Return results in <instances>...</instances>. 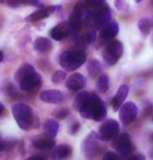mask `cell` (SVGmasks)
Instances as JSON below:
<instances>
[{
    "label": "cell",
    "instance_id": "37",
    "mask_svg": "<svg viewBox=\"0 0 153 160\" xmlns=\"http://www.w3.org/2000/svg\"><path fill=\"white\" fill-rule=\"evenodd\" d=\"M3 149H4V147H3V143L0 142V151H2Z\"/></svg>",
    "mask_w": 153,
    "mask_h": 160
},
{
    "label": "cell",
    "instance_id": "30",
    "mask_svg": "<svg viewBox=\"0 0 153 160\" xmlns=\"http://www.w3.org/2000/svg\"><path fill=\"white\" fill-rule=\"evenodd\" d=\"M21 3L24 5H30L34 8H43V4L40 2V0H21Z\"/></svg>",
    "mask_w": 153,
    "mask_h": 160
},
{
    "label": "cell",
    "instance_id": "24",
    "mask_svg": "<svg viewBox=\"0 0 153 160\" xmlns=\"http://www.w3.org/2000/svg\"><path fill=\"white\" fill-rule=\"evenodd\" d=\"M108 86H110V77L106 74H102L99 76V79L97 81V89L101 94L107 92Z\"/></svg>",
    "mask_w": 153,
    "mask_h": 160
},
{
    "label": "cell",
    "instance_id": "35",
    "mask_svg": "<svg viewBox=\"0 0 153 160\" xmlns=\"http://www.w3.org/2000/svg\"><path fill=\"white\" fill-rule=\"evenodd\" d=\"M3 110H4V106H3V104L1 103V102H0V116L2 114Z\"/></svg>",
    "mask_w": 153,
    "mask_h": 160
},
{
    "label": "cell",
    "instance_id": "16",
    "mask_svg": "<svg viewBox=\"0 0 153 160\" xmlns=\"http://www.w3.org/2000/svg\"><path fill=\"white\" fill-rule=\"evenodd\" d=\"M33 146L40 151H49V150L54 148L55 142H54L53 137L46 134V136H39L34 139L33 142Z\"/></svg>",
    "mask_w": 153,
    "mask_h": 160
},
{
    "label": "cell",
    "instance_id": "22",
    "mask_svg": "<svg viewBox=\"0 0 153 160\" xmlns=\"http://www.w3.org/2000/svg\"><path fill=\"white\" fill-rule=\"evenodd\" d=\"M44 129H45V132L47 135H49L54 138V137L57 135V132H59V125L55 120L50 119L46 121L45 125H44Z\"/></svg>",
    "mask_w": 153,
    "mask_h": 160
},
{
    "label": "cell",
    "instance_id": "7",
    "mask_svg": "<svg viewBox=\"0 0 153 160\" xmlns=\"http://www.w3.org/2000/svg\"><path fill=\"white\" fill-rule=\"evenodd\" d=\"M85 12V6L84 2H79L75 5L73 12L70 15L69 18V25L71 27L72 32L77 33L79 32L84 25V16Z\"/></svg>",
    "mask_w": 153,
    "mask_h": 160
},
{
    "label": "cell",
    "instance_id": "23",
    "mask_svg": "<svg viewBox=\"0 0 153 160\" xmlns=\"http://www.w3.org/2000/svg\"><path fill=\"white\" fill-rule=\"evenodd\" d=\"M89 96H90V92H81L76 96L74 99V102H73V107L75 108L76 110H78L84 106V104L85 103V101L88 100Z\"/></svg>",
    "mask_w": 153,
    "mask_h": 160
},
{
    "label": "cell",
    "instance_id": "40",
    "mask_svg": "<svg viewBox=\"0 0 153 160\" xmlns=\"http://www.w3.org/2000/svg\"><path fill=\"white\" fill-rule=\"evenodd\" d=\"M152 122H153V116H152Z\"/></svg>",
    "mask_w": 153,
    "mask_h": 160
},
{
    "label": "cell",
    "instance_id": "26",
    "mask_svg": "<svg viewBox=\"0 0 153 160\" xmlns=\"http://www.w3.org/2000/svg\"><path fill=\"white\" fill-rule=\"evenodd\" d=\"M82 2L88 9H96L105 4V0H84Z\"/></svg>",
    "mask_w": 153,
    "mask_h": 160
},
{
    "label": "cell",
    "instance_id": "1",
    "mask_svg": "<svg viewBox=\"0 0 153 160\" xmlns=\"http://www.w3.org/2000/svg\"><path fill=\"white\" fill-rule=\"evenodd\" d=\"M15 80L23 92H29L42 84L41 75L38 74L36 69L29 63H23L18 69L15 74Z\"/></svg>",
    "mask_w": 153,
    "mask_h": 160
},
{
    "label": "cell",
    "instance_id": "6",
    "mask_svg": "<svg viewBox=\"0 0 153 160\" xmlns=\"http://www.w3.org/2000/svg\"><path fill=\"white\" fill-rule=\"evenodd\" d=\"M113 148L118 152L121 158H128L132 152V145L129 134L122 133L117 135L113 140Z\"/></svg>",
    "mask_w": 153,
    "mask_h": 160
},
{
    "label": "cell",
    "instance_id": "2",
    "mask_svg": "<svg viewBox=\"0 0 153 160\" xmlns=\"http://www.w3.org/2000/svg\"><path fill=\"white\" fill-rule=\"evenodd\" d=\"M79 113L84 119L100 122L105 119L107 111L104 102L101 100L99 96L96 92H90L88 100L85 101L84 106L79 109Z\"/></svg>",
    "mask_w": 153,
    "mask_h": 160
},
{
    "label": "cell",
    "instance_id": "3",
    "mask_svg": "<svg viewBox=\"0 0 153 160\" xmlns=\"http://www.w3.org/2000/svg\"><path fill=\"white\" fill-rule=\"evenodd\" d=\"M87 60V55L81 49L67 50L59 55V65L65 71L71 72L81 67Z\"/></svg>",
    "mask_w": 153,
    "mask_h": 160
},
{
    "label": "cell",
    "instance_id": "17",
    "mask_svg": "<svg viewBox=\"0 0 153 160\" xmlns=\"http://www.w3.org/2000/svg\"><path fill=\"white\" fill-rule=\"evenodd\" d=\"M119 32V25L116 21L110 22L103 28L100 29V39L104 41H110L115 38Z\"/></svg>",
    "mask_w": 153,
    "mask_h": 160
},
{
    "label": "cell",
    "instance_id": "36",
    "mask_svg": "<svg viewBox=\"0 0 153 160\" xmlns=\"http://www.w3.org/2000/svg\"><path fill=\"white\" fill-rule=\"evenodd\" d=\"M3 58H4V55H3V53L1 52V51H0V62H2Z\"/></svg>",
    "mask_w": 153,
    "mask_h": 160
},
{
    "label": "cell",
    "instance_id": "39",
    "mask_svg": "<svg viewBox=\"0 0 153 160\" xmlns=\"http://www.w3.org/2000/svg\"><path fill=\"white\" fill-rule=\"evenodd\" d=\"M3 3V0H0V4H2Z\"/></svg>",
    "mask_w": 153,
    "mask_h": 160
},
{
    "label": "cell",
    "instance_id": "28",
    "mask_svg": "<svg viewBox=\"0 0 153 160\" xmlns=\"http://www.w3.org/2000/svg\"><path fill=\"white\" fill-rule=\"evenodd\" d=\"M69 114H70V110L68 108H59V109H55L52 112V116L55 119L59 120H65Z\"/></svg>",
    "mask_w": 153,
    "mask_h": 160
},
{
    "label": "cell",
    "instance_id": "25",
    "mask_svg": "<svg viewBox=\"0 0 153 160\" xmlns=\"http://www.w3.org/2000/svg\"><path fill=\"white\" fill-rule=\"evenodd\" d=\"M138 27H139L140 31L142 32V34H144V36H148L149 32H150V30H151L150 19H148V18L140 19V21L138 23Z\"/></svg>",
    "mask_w": 153,
    "mask_h": 160
},
{
    "label": "cell",
    "instance_id": "8",
    "mask_svg": "<svg viewBox=\"0 0 153 160\" xmlns=\"http://www.w3.org/2000/svg\"><path fill=\"white\" fill-rule=\"evenodd\" d=\"M120 132L119 123L116 120H107L102 123L99 128V137L101 140L108 142L110 139H114Z\"/></svg>",
    "mask_w": 153,
    "mask_h": 160
},
{
    "label": "cell",
    "instance_id": "5",
    "mask_svg": "<svg viewBox=\"0 0 153 160\" xmlns=\"http://www.w3.org/2000/svg\"><path fill=\"white\" fill-rule=\"evenodd\" d=\"M123 55V45L120 41L114 40L108 42L103 51V59L108 66L116 65Z\"/></svg>",
    "mask_w": 153,
    "mask_h": 160
},
{
    "label": "cell",
    "instance_id": "27",
    "mask_svg": "<svg viewBox=\"0 0 153 160\" xmlns=\"http://www.w3.org/2000/svg\"><path fill=\"white\" fill-rule=\"evenodd\" d=\"M66 77H67V74L65 71H56L53 73L51 80H52V82L54 84H59V83L65 81Z\"/></svg>",
    "mask_w": 153,
    "mask_h": 160
},
{
    "label": "cell",
    "instance_id": "31",
    "mask_svg": "<svg viewBox=\"0 0 153 160\" xmlns=\"http://www.w3.org/2000/svg\"><path fill=\"white\" fill-rule=\"evenodd\" d=\"M120 158H121V156L114 152H106V154L103 156V159L105 160H118Z\"/></svg>",
    "mask_w": 153,
    "mask_h": 160
},
{
    "label": "cell",
    "instance_id": "29",
    "mask_svg": "<svg viewBox=\"0 0 153 160\" xmlns=\"http://www.w3.org/2000/svg\"><path fill=\"white\" fill-rule=\"evenodd\" d=\"M115 6H116L117 9L123 11V12L128 9V3H127L125 0H115Z\"/></svg>",
    "mask_w": 153,
    "mask_h": 160
},
{
    "label": "cell",
    "instance_id": "10",
    "mask_svg": "<svg viewBox=\"0 0 153 160\" xmlns=\"http://www.w3.org/2000/svg\"><path fill=\"white\" fill-rule=\"evenodd\" d=\"M138 116V106L133 102H126L120 108L119 118L124 126H128L136 119Z\"/></svg>",
    "mask_w": 153,
    "mask_h": 160
},
{
    "label": "cell",
    "instance_id": "19",
    "mask_svg": "<svg viewBox=\"0 0 153 160\" xmlns=\"http://www.w3.org/2000/svg\"><path fill=\"white\" fill-rule=\"evenodd\" d=\"M71 153H72L71 147L68 145H62V146H59V147H56V148H54L51 157L54 159L68 158L71 156Z\"/></svg>",
    "mask_w": 153,
    "mask_h": 160
},
{
    "label": "cell",
    "instance_id": "38",
    "mask_svg": "<svg viewBox=\"0 0 153 160\" xmlns=\"http://www.w3.org/2000/svg\"><path fill=\"white\" fill-rule=\"evenodd\" d=\"M142 1H143V0H135L136 3H140V2H142Z\"/></svg>",
    "mask_w": 153,
    "mask_h": 160
},
{
    "label": "cell",
    "instance_id": "32",
    "mask_svg": "<svg viewBox=\"0 0 153 160\" xmlns=\"http://www.w3.org/2000/svg\"><path fill=\"white\" fill-rule=\"evenodd\" d=\"M79 129H80V124H79L78 122H75V123L71 126V128H70V133H71V134H76V133L78 132Z\"/></svg>",
    "mask_w": 153,
    "mask_h": 160
},
{
    "label": "cell",
    "instance_id": "4",
    "mask_svg": "<svg viewBox=\"0 0 153 160\" xmlns=\"http://www.w3.org/2000/svg\"><path fill=\"white\" fill-rule=\"evenodd\" d=\"M12 113L18 126L23 130H29L33 124V112L31 107L24 103L13 105Z\"/></svg>",
    "mask_w": 153,
    "mask_h": 160
},
{
    "label": "cell",
    "instance_id": "21",
    "mask_svg": "<svg viewBox=\"0 0 153 160\" xmlns=\"http://www.w3.org/2000/svg\"><path fill=\"white\" fill-rule=\"evenodd\" d=\"M95 39H96V33H95V31H91V32L79 36L77 39H76V44H77L79 47L84 48L93 43Z\"/></svg>",
    "mask_w": 153,
    "mask_h": 160
},
{
    "label": "cell",
    "instance_id": "11",
    "mask_svg": "<svg viewBox=\"0 0 153 160\" xmlns=\"http://www.w3.org/2000/svg\"><path fill=\"white\" fill-rule=\"evenodd\" d=\"M62 6L60 5H49L46 6V8H41L38 11L33 12L31 15L27 16L26 20L27 22H34V21H39V20H43L47 17H49L50 15H52L54 12H56L57 9H60Z\"/></svg>",
    "mask_w": 153,
    "mask_h": 160
},
{
    "label": "cell",
    "instance_id": "12",
    "mask_svg": "<svg viewBox=\"0 0 153 160\" xmlns=\"http://www.w3.org/2000/svg\"><path fill=\"white\" fill-rule=\"evenodd\" d=\"M85 83H87V80H85L84 75L80 74V73H74L67 79L65 85L69 91L77 92L84 88Z\"/></svg>",
    "mask_w": 153,
    "mask_h": 160
},
{
    "label": "cell",
    "instance_id": "18",
    "mask_svg": "<svg viewBox=\"0 0 153 160\" xmlns=\"http://www.w3.org/2000/svg\"><path fill=\"white\" fill-rule=\"evenodd\" d=\"M34 50L40 53H48L52 49V43L47 38H38L33 43Z\"/></svg>",
    "mask_w": 153,
    "mask_h": 160
},
{
    "label": "cell",
    "instance_id": "20",
    "mask_svg": "<svg viewBox=\"0 0 153 160\" xmlns=\"http://www.w3.org/2000/svg\"><path fill=\"white\" fill-rule=\"evenodd\" d=\"M102 71L101 63L97 59H91L88 63V73L92 78H97Z\"/></svg>",
    "mask_w": 153,
    "mask_h": 160
},
{
    "label": "cell",
    "instance_id": "13",
    "mask_svg": "<svg viewBox=\"0 0 153 160\" xmlns=\"http://www.w3.org/2000/svg\"><path fill=\"white\" fill-rule=\"evenodd\" d=\"M41 100L49 104H59L64 101L63 92L59 89H46L40 94Z\"/></svg>",
    "mask_w": 153,
    "mask_h": 160
},
{
    "label": "cell",
    "instance_id": "14",
    "mask_svg": "<svg viewBox=\"0 0 153 160\" xmlns=\"http://www.w3.org/2000/svg\"><path fill=\"white\" fill-rule=\"evenodd\" d=\"M71 32L72 30L69 25V22H62L50 30V36L55 41H63Z\"/></svg>",
    "mask_w": 153,
    "mask_h": 160
},
{
    "label": "cell",
    "instance_id": "9",
    "mask_svg": "<svg viewBox=\"0 0 153 160\" xmlns=\"http://www.w3.org/2000/svg\"><path fill=\"white\" fill-rule=\"evenodd\" d=\"M100 137L97 135L96 132L92 131V132L87 136V138L84 140L81 146L82 152L87 156L88 158H94L97 154H99V143H98V139Z\"/></svg>",
    "mask_w": 153,
    "mask_h": 160
},
{
    "label": "cell",
    "instance_id": "34",
    "mask_svg": "<svg viewBox=\"0 0 153 160\" xmlns=\"http://www.w3.org/2000/svg\"><path fill=\"white\" fill-rule=\"evenodd\" d=\"M129 159H131V160H144L145 156H143V155H135V156H130Z\"/></svg>",
    "mask_w": 153,
    "mask_h": 160
},
{
    "label": "cell",
    "instance_id": "33",
    "mask_svg": "<svg viewBox=\"0 0 153 160\" xmlns=\"http://www.w3.org/2000/svg\"><path fill=\"white\" fill-rule=\"evenodd\" d=\"M6 3L12 8H17L21 3V0H6Z\"/></svg>",
    "mask_w": 153,
    "mask_h": 160
},
{
    "label": "cell",
    "instance_id": "15",
    "mask_svg": "<svg viewBox=\"0 0 153 160\" xmlns=\"http://www.w3.org/2000/svg\"><path fill=\"white\" fill-rule=\"evenodd\" d=\"M129 94V86L127 84H123L120 86V88L118 89L116 96L114 97L113 101H111V106H113L115 111H118L119 108L122 106L123 102L126 100L127 96Z\"/></svg>",
    "mask_w": 153,
    "mask_h": 160
}]
</instances>
